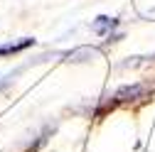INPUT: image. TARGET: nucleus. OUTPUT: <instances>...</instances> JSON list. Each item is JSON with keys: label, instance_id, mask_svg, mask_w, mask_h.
<instances>
[{"label": "nucleus", "instance_id": "nucleus-1", "mask_svg": "<svg viewBox=\"0 0 155 152\" xmlns=\"http://www.w3.org/2000/svg\"><path fill=\"white\" fill-rule=\"evenodd\" d=\"M148 93V88L143 86V84H133V86H121L118 91H116V103H128V101H138V98H143Z\"/></svg>", "mask_w": 155, "mask_h": 152}, {"label": "nucleus", "instance_id": "nucleus-4", "mask_svg": "<svg viewBox=\"0 0 155 152\" xmlns=\"http://www.w3.org/2000/svg\"><path fill=\"white\" fill-rule=\"evenodd\" d=\"M25 66H20V69H15V71H10V74H5V76H0V91H5V88H10L12 86V81H15V76L20 74Z\"/></svg>", "mask_w": 155, "mask_h": 152}, {"label": "nucleus", "instance_id": "nucleus-3", "mask_svg": "<svg viewBox=\"0 0 155 152\" xmlns=\"http://www.w3.org/2000/svg\"><path fill=\"white\" fill-rule=\"evenodd\" d=\"M67 56V62H84L81 56H96V49H91V47H79V49H74V52H67L64 54Z\"/></svg>", "mask_w": 155, "mask_h": 152}, {"label": "nucleus", "instance_id": "nucleus-2", "mask_svg": "<svg viewBox=\"0 0 155 152\" xmlns=\"http://www.w3.org/2000/svg\"><path fill=\"white\" fill-rule=\"evenodd\" d=\"M91 27H94V32H96V34L108 37L113 27H118V20H116V17H106V15H101V17H96V20H94V25H91Z\"/></svg>", "mask_w": 155, "mask_h": 152}]
</instances>
